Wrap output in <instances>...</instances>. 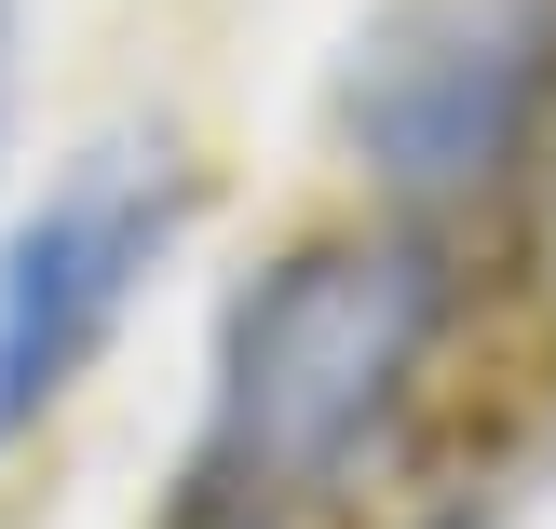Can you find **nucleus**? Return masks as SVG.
<instances>
[{"instance_id": "nucleus-1", "label": "nucleus", "mask_w": 556, "mask_h": 529, "mask_svg": "<svg viewBox=\"0 0 556 529\" xmlns=\"http://www.w3.org/2000/svg\"><path fill=\"white\" fill-rule=\"evenodd\" d=\"M434 313H448V272L407 231H340L271 259L231 299V340H217V407H204V489L258 529V503L299 489H340L353 449L394 421L407 367H421Z\"/></svg>"}, {"instance_id": "nucleus-3", "label": "nucleus", "mask_w": 556, "mask_h": 529, "mask_svg": "<svg viewBox=\"0 0 556 529\" xmlns=\"http://www.w3.org/2000/svg\"><path fill=\"white\" fill-rule=\"evenodd\" d=\"M163 244H177L163 150H96L14 217V244H0V434H27L41 407L81 394V367L136 313Z\"/></svg>"}, {"instance_id": "nucleus-4", "label": "nucleus", "mask_w": 556, "mask_h": 529, "mask_svg": "<svg viewBox=\"0 0 556 529\" xmlns=\"http://www.w3.org/2000/svg\"><path fill=\"white\" fill-rule=\"evenodd\" d=\"M14 27H27V0H0V150H14Z\"/></svg>"}, {"instance_id": "nucleus-2", "label": "nucleus", "mask_w": 556, "mask_h": 529, "mask_svg": "<svg viewBox=\"0 0 556 529\" xmlns=\"http://www.w3.org/2000/svg\"><path fill=\"white\" fill-rule=\"evenodd\" d=\"M556 96V0H394L340 68V136L380 204L448 217L516 177Z\"/></svg>"}]
</instances>
